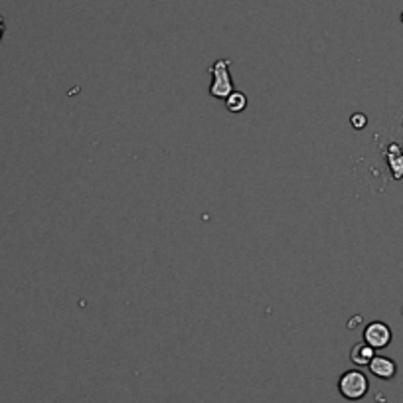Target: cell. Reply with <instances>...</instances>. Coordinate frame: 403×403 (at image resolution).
<instances>
[{
	"instance_id": "cell-2",
	"label": "cell",
	"mask_w": 403,
	"mask_h": 403,
	"mask_svg": "<svg viewBox=\"0 0 403 403\" xmlns=\"http://www.w3.org/2000/svg\"><path fill=\"white\" fill-rule=\"evenodd\" d=\"M212 85H209V95L216 99H227L236 89L229 75V59H218L212 68Z\"/></svg>"
},
{
	"instance_id": "cell-7",
	"label": "cell",
	"mask_w": 403,
	"mask_h": 403,
	"mask_svg": "<svg viewBox=\"0 0 403 403\" xmlns=\"http://www.w3.org/2000/svg\"><path fill=\"white\" fill-rule=\"evenodd\" d=\"M352 126H354V129H364V126H366V117L356 113V115L352 117Z\"/></svg>"
},
{
	"instance_id": "cell-3",
	"label": "cell",
	"mask_w": 403,
	"mask_h": 403,
	"mask_svg": "<svg viewBox=\"0 0 403 403\" xmlns=\"http://www.w3.org/2000/svg\"><path fill=\"white\" fill-rule=\"evenodd\" d=\"M364 342L368 346H372L374 350H379V348L389 346L391 342V328H389L386 322H370L364 330Z\"/></svg>"
},
{
	"instance_id": "cell-5",
	"label": "cell",
	"mask_w": 403,
	"mask_h": 403,
	"mask_svg": "<svg viewBox=\"0 0 403 403\" xmlns=\"http://www.w3.org/2000/svg\"><path fill=\"white\" fill-rule=\"evenodd\" d=\"M374 356V348L368 346V344H356L350 352V360L354 362L356 366H368Z\"/></svg>"
},
{
	"instance_id": "cell-8",
	"label": "cell",
	"mask_w": 403,
	"mask_h": 403,
	"mask_svg": "<svg viewBox=\"0 0 403 403\" xmlns=\"http://www.w3.org/2000/svg\"><path fill=\"white\" fill-rule=\"evenodd\" d=\"M4 30H6V26H4V18L0 16V40H2V36H4Z\"/></svg>"
},
{
	"instance_id": "cell-9",
	"label": "cell",
	"mask_w": 403,
	"mask_h": 403,
	"mask_svg": "<svg viewBox=\"0 0 403 403\" xmlns=\"http://www.w3.org/2000/svg\"><path fill=\"white\" fill-rule=\"evenodd\" d=\"M402 20H403V16H402Z\"/></svg>"
},
{
	"instance_id": "cell-1",
	"label": "cell",
	"mask_w": 403,
	"mask_h": 403,
	"mask_svg": "<svg viewBox=\"0 0 403 403\" xmlns=\"http://www.w3.org/2000/svg\"><path fill=\"white\" fill-rule=\"evenodd\" d=\"M370 389V382L364 372L360 370H348L340 375L338 379V391L342 397H346L350 402H358L362 400Z\"/></svg>"
},
{
	"instance_id": "cell-4",
	"label": "cell",
	"mask_w": 403,
	"mask_h": 403,
	"mask_svg": "<svg viewBox=\"0 0 403 403\" xmlns=\"http://www.w3.org/2000/svg\"><path fill=\"white\" fill-rule=\"evenodd\" d=\"M368 366H370V372L377 375L379 379H391L395 375V372H397L395 362L391 360V358H386V356H374Z\"/></svg>"
},
{
	"instance_id": "cell-6",
	"label": "cell",
	"mask_w": 403,
	"mask_h": 403,
	"mask_svg": "<svg viewBox=\"0 0 403 403\" xmlns=\"http://www.w3.org/2000/svg\"><path fill=\"white\" fill-rule=\"evenodd\" d=\"M225 107H227V111L241 113L247 107V97L243 93H239V91H234L229 97L225 99Z\"/></svg>"
}]
</instances>
